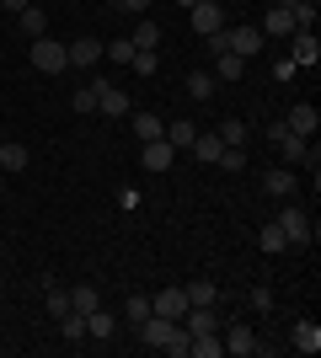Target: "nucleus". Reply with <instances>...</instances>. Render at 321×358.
Segmentation results:
<instances>
[{
    "label": "nucleus",
    "mask_w": 321,
    "mask_h": 358,
    "mask_svg": "<svg viewBox=\"0 0 321 358\" xmlns=\"http://www.w3.org/2000/svg\"><path fill=\"white\" fill-rule=\"evenodd\" d=\"M48 315H54V321L70 315V289H54V284H48Z\"/></svg>",
    "instance_id": "obj_33"
},
{
    "label": "nucleus",
    "mask_w": 321,
    "mask_h": 358,
    "mask_svg": "<svg viewBox=\"0 0 321 358\" xmlns=\"http://www.w3.org/2000/svg\"><path fill=\"white\" fill-rule=\"evenodd\" d=\"M246 75V59L241 54H230V48H220L214 54V80H241Z\"/></svg>",
    "instance_id": "obj_16"
},
{
    "label": "nucleus",
    "mask_w": 321,
    "mask_h": 358,
    "mask_svg": "<svg viewBox=\"0 0 321 358\" xmlns=\"http://www.w3.org/2000/svg\"><path fill=\"white\" fill-rule=\"evenodd\" d=\"M257 246H262V252H268V257H278V252H284V246H290V236H284V230H278V220H268V224H262V236H257Z\"/></svg>",
    "instance_id": "obj_22"
},
{
    "label": "nucleus",
    "mask_w": 321,
    "mask_h": 358,
    "mask_svg": "<svg viewBox=\"0 0 321 358\" xmlns=\"http://www.w3.org/2000/svg\"><path fill=\"white\" fill-rule=\"evenodd\" d=\"M278 230L290 236V246H306V241H311V214L300 209V203H284V214H278Z\"/></svg>",
    "instance_id": "obj_4"
},
{
    "label": "nucleus",
    "mask_w": 321,
    "mask_h": 358,
    "mask_svg": "<svg viewBox=\"0 0 321 358\" xmlns=\"http://www.w3.org/2000/svg\"><path fill=\"white\" fill-rule=\"evenodd\" d=\"M139 343L155 348V353L187 358V327L183 321H166V315H145V321H139Z\"/></svg>",
    "instance_id": "obj_1"
},
{
    "label": "nucleus",
    "mask_w": 321,
    "mask_h": 358,
    "mask_svg": "<svg viewBox=\"0 0 321 358\" xmlns=\"http://www.w3.org/2000/svg\"><path fill=\"white\" fill-rule=\"evenodd\" d=\"M64 54H70V70H92V64L102 59V43H97V38H70Z\"/></svg>",
    "instance_id": "obj_8"
},
{
    "label": "nucleus",
    "mask_w": 321,
    "mask_h": 358,
    "mask_svg": "<svg viewBox=\"0 0 321 358\" xmlns=\"http://www.w3.org/2000/svg\"><path fill=\"white\" fill-rule=\"evenodd\" d=\"M139 161H145V171H166V166L177 161V150H171L166 139H150V145H139Z\"/></svg>",
    "instance_id": "obj_10"
},
{
    "label": "nucleus",
    "mask_w": 321,
    "mask_h": 358,
    "mask_svg": "<svg viewBox=\"0 0 321 358\" xmlns=\"http://www.w3.org/2000/svg\"><path fill=\"white\" fill-rule=\"evenodd\" d=\"M214 166H225V171H246V150H241V145H225Z\"/></svg>",
    "instance_id": "obj_34"
},
{
    "label": "nucleus",
    "mask_w": 321,
    "mask_h": 358,
    "mask_svg": "<svg viewBox=\"0 0 321 358\" xmlns=\"http://www.w3.org/2000/svg\"><path fill=\"white\" fill-rule=\"evenodd\" d=\"M290 43H294L290 64H311V70H316V59H321V43H316V32H294Z\"/></svg>",
    "instance_id": "obj_14"
},
{
    "label": "nucleus",
    "mask_w": 321,
    "mask_h": 358,
    "mask_svg": "<svg viewBox=\"0 0 321 358\" xmlns=\"http://www.w3.org/2000/svg\"><path fill=\"white\" fill-rule=\"evenodd\" d=\"M214 134H220V145H241V150H246V139H252V129H246L241 118H225V123H220V129H214Z\"/></svg>",
    "instance_id": "obj_24"
},
{
    "label": "nucleus",
    "mask_w": 321,
    "mask_h": 358,
    "mask_svg": "<svg viewBox=\"0 0 321 358\" xmlns=\"http://www.w3.org/2000/svg\"><path fill=\"white\" fill-rule=\"evenodd\" d=\"M97 107H102L107 118H129V113H134V107H129V96H123L118 86H107V80L97 86Z\"/></svg>",
    "instance_id": "obj_11"
},
{
    "label": "nucleus",
    "mask_w": 321,
    "mask_h": 358,
    "mask_svg": "<svg viewBox=\"0 0 321 358\" xmlns=\"http://www.w3.org/2000/svg\"><path fill=\"white\" fill-rule=\"evenodd\" d=\"M59 331H64V343H80V337H86V315H80V310H70V315L59 321Z\"/></svg>",
    "instance_id": "obj_32"
},
{
    "label": "nucleus",
    "mask_w": 321,
    "mask_h": 358,
    "mask_svg": "<svg viewBox=\"0 0 321 358\" xmlns=\"http://www.w3.org/2000/svg\"><path fill=\"white\" fill-rule=\"evenodd\" d=\"M183 294H187V305H214V299H220V289H214L209 278H199V284H187Z\"/></svg>",
    "instance_id": "obj_26"
},
{
    "label": "nucleus",
    "mask_w": 321,
    "mask_h": 358,
    "mask_svg": "<svg viewBox=\"0 0 321 358\" xmlns=\"http://www.w3.org/2000/svg\"><path fill=\"white\" fill-rule=\"evenodd\" d=\"M16 22H22V32H27V38H43V32H48L43 6H22V11H16Z\"/></svg>",
    "instance_id": "obj_21"
},
{
    "label": "nucleus",
    "mask_w": 321,
    "mask_h": 358,
    "mask_svg": "<svg viewBox=\"0 0 321 358\" xmlns=\"http://www.w3.org/2000/svg\"><path fill=\"white\" fill-rule=\"evenodd\" d=\"M193 11V32L199 38H214V32L225 27V11H220V0H199V6H187Z\"/></svg>",
    "instance_id": "obj_5"
},
{
    "label": "nucleus",
    "mask_w": 321,
    "mask_h": 358,
    "mask_svg": "<svg viewBox=\"0 0 321 358\" xmlns=\"http://www.w3.org/2000/svg\"><path fill=\"white\" fill-rule=\"evenodd\" d=\"M246 305H252L257 315H273V305H278V299H273V289H268V284H257L252 294H246Z\"/></svg>",
    "instance_id": "obj_30"
},
{
    "label": "nucleus",
    "mask_w": 321,
    "mask_h": 358,
    "mask_svg": "<svg viewBox=\"0 0 321 358\" xmlns=\"http://www.w3.org/2000/svg\"><path fill=\"white\" fill-rule=\"evenodd\" d=\"M97 305H102V299H97V289H92V284L70 289V310H80V315H86V310H97Z\"/></svg>",
    "instance_id": "obj_28"
},
{
    "label": "nucleus",
    "mask_w": 321,
    "mask_h": 358,
    "mask_svg": "<svg viewBox=\"0 0 321 358\" xmlns=\"http://www.w3.org/2000/svg\"><path fill=\"white\" fill-rule=\"evenodd\" d=\"M0 6H6V11H22V6H27V0H0Z\"/></svg>",
    "instance_id": "obj_39"
},
{
    "label": "nucleus",
    "mask_w": 321,
    "mask_h": 358,
    "mask_svg": "<svg viewBox=\"0 0 321 358\" xmlns=\"http://www.w3.org/2000/svg\"><path fill=\"white\" fill-rule=\"evenodd\" d=\"M187 150H193V155H199V161H220V150H225V145H220V134H214V129H199V134H193V145H187Z\"/></svg>",
    "instance_id": "obj_18"
},
{
    "label": "nucleus",
    "mask_w": 321,
    "mask_h": 358,
    "mask_svg": "<svg viewBox=\"0 0 321 358\" xmlns=\"http://www.w3.org/2000/svg\"><path fill=\"white\" fill-rule=\"evenodd\" d=\"M102 6H118V0H102Z\"/></svg>",
    "instance_id": "obj_41"
},
{
    "label": "nucleus",
    "mask_w": 321,
    "mask_h": 358,
    "mask_svg": "<svg viewBox=\"0 0 321 358\" xmlns=\"http://www.w3.org/2000/svg\"><path fill=\"white\" fill-rule=\"evenodd\" d=\"M129 43H134V48H155V43H161V27H155L150 16H139V32L129 38Z\"/></svg>",
    "instance_id": "obj_27"
},
{
    "label": "nucleus",
    "mask_w": 321,
    "mask_h": 358,
    "mask_svg": "<svg viewBox=\"0 0 321 358\" xmlns=\"http://www.w3.org/2000/svg\"><path fill=\"white\" fill-rule=\"evenodd\" d=\"M129 129L139 134V145H150V139H161V134H166V123L155 118V113H134V118H129Z\"/></svg>",
    "instance_id": "obj_19"
},
{
    "label": "nucleus",
    "mask_w": 321,
    "mask_h": 358,
    "mask_svg": "<svg viewBox=\"0 0 321 358\" xmlns=\"http://www.w3.org/2000/svg\"><path fill=\"white\" fill-rule=\"evenodd\" d=\"M290 348H294V353H316V348H321V327H316V321H294Z\"/></svg>",
    "instance_id": "obj_15"
},
{
    "label": "nucleus",
    "mask_w": 321,
    "mask_h": 358,
    "mask_svg": "<svg viewBox=\"0 0 321 358\" xmlns=\"http://www.w3.org/2000/svg\"><path fill=\"white\" fill-rule=\"evenodd\" d=\"M214 86H220V80H214L209 70H193V75L183 80V91L193 96V102H209V96H214Z\"/></svg>",
    "instance_id": "obj_20"
},
{
    "label": "nucleus",
    "mask_w": 321,
    "mask_h": 358,
    "mask_svg": "<svg viewBox=\"0 0 321 358\" xmlns=\"http://www.w3.org/2000/svg\"><path fill=\"white\" fill-rule=\"evenodd\" d=\"M294 187H300V177L284 171V166H278V171H262V193L268 198H294Z\"/></svg>",
    "instance_id": "obj_12"
},
{
    "label": "nucleus",
    "mask_w": 321,
    "mask_h": 358,
    "mask_svg": "<svg viewBox=\"0 0 321 358\" xmlns=\"http://www.w3.org/2000/svg\"><path fill=\"white\" fill-rule=\"evenodd\" d=\"M262 38H294V16H290V6H268V16H262Z\"/></svg>",
    "instance_id": "obj_9"
},
{
    "label": "nucleus",
    "mask_w": 321,
    "mask_h": 358,
    "mask_svg": "<svg viewBox=\"0 0 321 358\" xmlns=\"http://www.w3.org/2000/svg\"><path fill=\"white\" fill-rule=\"evenodd\" d=\"M220 48H230V54L252 59V54H262V48H268V38H262V32L246 22V27H225V32H220Z\"/></svg>",
    "instance_id": "obj_3"
},
{
    "label": "nucleus",
    "mask_w": 321,
    "mask_h": 358,
    "mask_svg": "<svg viewBox=\"0 0 321 358\" xmlns=\"http://www.w3.org/2000/svg\"><path fill=\"white\" fill-rule=\"evenodd\" d=\"M27 59H32V70H43V75H64L70 70V54H64V43H54V38H32V48H27Z\"/></svg>",
    "instance_id": "obj_2"
},
{
    "label": "nucleus",
    "mask_w": 321,
    "mask_h": 358,
    "mask_svg": "<svg viewBox=\"0 0 321 358\" xmlns=\"http://www.w3.org/2000/svg\"><path fill=\"white\" fill-rule=\"evenodd\" d=\"M102 59L129 64V59H134V43H129V38H113V43H102Z\"/></svg>",
    "instance_id": "obj_29"
},
{
    "label": "nucleus",
    "mask_w": 321,
    "mask_h": 358,
    "mask_svg": "<svg viewBox=\"0 0 321 358\" xmlns=\"http://www.w3.org/2000/svg\"><path fill=\"white\" fill-rule=\"evenodd\" d=\"M129 64H134L139 75H155V48H134V59H129Z\"/></svg>",
    "instance_id": "obj_36"
},
{
    "label": "nucleus",
    "mask_w": 321,
    "mask_h": 358,
    "mask_svg": "<svg viewBox=\"0 0 321 358\" xmlns=\"http://www.w3.org/2000/svg\"><path fill=\"white\" fill-rule=\"evenodd\" d=\"M27 145H0V166H6V171H27Z\"/></svg>",
    "instance_id": "obj_25"
},
{
    "label": "nucleus",
    "mask_w": 321,
    "mask_h": 358,
    "mask_svg": "<svg viewBox=\"0 0 321 358\" xmlns=\"http://www.w3.org/2000/svg\"><path fill=\"white\" fill-rule=\"evenodd\" d=\"M113 327H118V321H113V310H102V305H97V310H86V337H92V343H107V337H113Z\"/></svg>",
    "instance_id": "obj_17"
},
{
    "label": "nucleus",
    "mask_w": 321,
    "mask_h": 358,
    "mask_svg": "<svg viewBox=\"0 0 321 358\" xmlns=\"http://www.w3.org/2000/svg\"><path fill=\"white\" fill-rule=\"evenodd\" d=\"M177 6H183V11H187V6H199V0H177Z\"/></svg>",
    "instance_id": "obj_40"
},
{
    "label": "nucleus",
    "mask_w": 321,
    "mask_h": 358,
    "mask_svg": "<svg viewBox=\"0 0 321 358\" xmlns=\"http://www.w3.org/2000/svg\"><path fill=\"white\" fill-rule=\"evenodd\" d=\"M150 315L183 321V315H187V294H183V289H161V294H150Z\"/></svg>",
    "instance_id": "obj_7"
},
{
    "label": "nucleus",
    "mask_w": 321,
    "mask_h": 358,
    "mask_svg": "<svg viewBox=\"0 0 321 358\" xmlns=\"http://www.w3.org/2000/svg\"><path fill=\"white\" fill-rule=\"evenodd\" d=\"M284 129H290V134H300V139H311V134L321 129V113H316L311 102H294L290 118H284Z\"/></svg>",
    "instance_id": "obj_6"
},
{
    "label": "nucleus",
    "mask_w": 321,
    "mask_h": 358,
    "mask_svg": "<svg viewBox=\"0 0 321 358\" xmlns=\"http://www.w3.org/2000/svg\"><path fill=\"white\" fill-rule=\"evenodd\" d=\"M193 134H199V129H193V123H187V118H183V123H166V134H161V139H166V145H171V150H177V155H183V150H187V145H193Z\"/></svg>",
    "instance_id": "obj_23"
},
{
    "label": "nucleus",
    "mask_w": 321,
    "mask_h": 358,
    "mask_svg": "<svg viewBox=\"0 0 321 358\" xmlns=\"http://www.w3.org/2000/svg\"><path fill=\"white\" fill-rule=\"evenodd\" d=\"M145 315H150V294H134V299H123V321H145Z\"/></svg>",
    "instance_id": "obj_31"
},
{
    "label": "nucleus",
    "mask_w": 321,
    "mask_h": 358,
    "mask_svg": "<svg viewBox=\"0 0 321 358\" xmlns=\"http://www.w3.org/2000/svg\"><path fill=\"white\" fill-rule=\"evenodd\" d=\"M97 86H102V80H97ZM97 86H80L76 96H70V107H76V113H97Z\"/></svg>",
    "instance_id": "obj_35"
},
{
    "label": "nucleus",
    "mask_w": 321,
    "mask_h": 358,
    "mask_svg": "<svg viewBox=\"0 0 321 358\" xmlns=\"http://www.w3.org/2000/svg\"><path fill=\"white\" fill-rule=\"evenodd\" d=\"M118 11H134V16H145V11H150V0H118Z\"/></svg>",
    "instance_id": "obj_38"
},
{
    "label": "nucleus",
    "mask_w": 321,
    "mask_h": 358,
    "mask_svg": "<svg viewBox=\"0 0 321 358\" xmlns=\"http://www.w3.org/2000/svg\"><path fill=\"white\" fill-rule=\"evenodd\" d=\"M225 353H236V358H252L257 353V337H252V327H225Z\"/></svg>",
    "instance_id": "obj_13"
},
{
    "label": "nucleus",
    "mask_w": 321,
    "mask_h": 358,
    "mask_svg": "<svg viewBox=\"0 0 321 358\" xmlns=\"http://www.w3.org/2000/svg\"><path fill=\"white\" fill-rule=\"evenodd\" d=\"M294 70H300V64H290V59H278V64H273V80H294Z\"/></svg>",
    "instance_id": "obj_37"
}]
</instances>
